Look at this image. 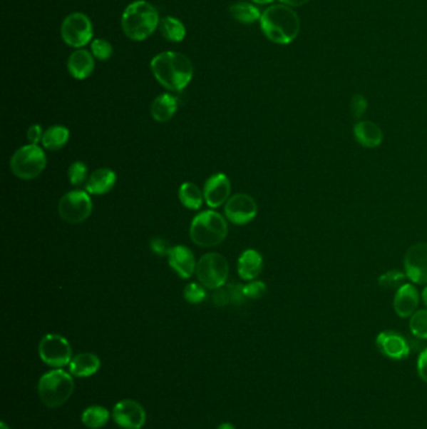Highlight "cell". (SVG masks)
<instances>
[{
    "label": "cell",
    "mask_w": 427,
    "mask_h": 429,
    "mask_svg": "<svg viewBox=\"0 0 427 429\" xmlns=\"http://www.w3.org/2000/svg\"><path fill=\"white\" fill-rule=\"evenodd\" d=\"M350 108L354 118H362V116L367 111V99L362 94H355L351 99Z\"/></svg>",
    "instance_id": "35"
},
{
    "label": "cell",
    "mask_w": 427,
    "mask_h": 429,
    "mask_svg": "<svg viewBox=\"0 0 427 429\" xmlns=\"http://www.w3.org/2000/svg\"><path fill=\"white\" fill-rule=\"evenodd\" d=\"M376 345L382 355L392 360H403L411 352L406 338L396 331H381L376 338Z\"/></svg>",
    "instance_id": "14"
},
{
    "label": "cell",
    "mask_w": 427,
    "mask_h": 429,
    "mask_svg": "<svg viewBox=\"0 0 427 429\" xmlns=\"http://www.w3.org/2000/svg\"><path fill=\"white\" fill-rule=\"evenodd\" d=\"M170 266L182 279H190L197 270L193 253L185 246H175L168 255Z\"/></svg>",
    "instance_id": "17"
},
{
    "label": "cell",
    "mask_w": 427,
    "mask_h": 429,
    "mask_svg": "<svg viewBox=\"0 0 427 429\" xmlns=\"http://www.w3.org/2000/svg\"><path fill=\"white\" fill-rule=\"evenodd\" d=\"M216 290L217 291L215 293L213 300H215L217 306H225V304H227L231 300V296L227 293L226 290L221 289V288Z\"/></svg>",
    "instance_id": "39"
},
{
    "label": "cell",
    "mask_w": 427,
    "mask_h": 429,
    "mask_svg": "<svg viewBox=\"0 0 427 429\" xmlns=\"http://www.w3.org/2000/svg\"><path fill=\"white\" fill-rule=\"evenodd\" d=\"M74 382L71 374L61 368L46 373L38 383V393L48 408H59L71 398Z\"/></svg>",
    "instance_id": "5"
},
{
    "label": "cell",
    "mask_w": 427,
    "mask_h": 429,
    "mask_svg": "<svg viewBox=\"0 0 427 429\" xmlns=\"http://www.w3.org/2000/svg\"><path fill=\"white\" fill-rule=\"evenodd\" d=\"M46 166V155L36 145L24 146L16 150L11 160V172L21 180L36 178Z\"/></svg>",
    "instance_id": "6"
},
{
    "label": "cell",
    "mask_w": 427,
    "mask_h": 429,
    "mask_svg": "<svg viewBox=\"0 0 427 429\" xmlns=\"http://www.w3.org/2000/svg\"><path fill=\"white\" fill-rule=\"evenodd\" d=\"M206 289L202 285L192 283V284H188L185 286V299L190 304H200L203 300L206 299Z\"/></svg>",
    "instance_id": "32"
},
{
    "label": "cell",
    "mask_w": 427,
    "mask_h": 429,
    "mask_svg": "<svg viewBox=\"0 0 427 429\" xmlns=\"http://www.w3.org/2000/svg\"><path fill=\"white\" fill-rule=\"evenodd\" d=\"M94 69L92 54L86 49H78L68 59V71L76 79H86Z\"/></svg>",
    "instance_id": "21"
},
{
    "label": "cell",
    "mask_w": 427,
    "mask_h": 429,
    "mask_svg": "<svg viewBox=\"0 0 427 429\" xmlns=\"http://www.w3.org/2000/svg\"><path fill=\"white\" fill-rule=\"evenodd\" d=\"M93 205L88 192L71 191L61 198L58 205L59 216L68 223H84L92 213Z\"/></svg>",
    "instance_id": "8"
},
{
    "label": "cell",
    "mask_w": 427,
    "mask_h": 429,
    "mask_svg": "<svg viewBox=\"0 0 427 429\" xmlns=\"http://www.w3.org/2000/svg\"><path fill=\"white\" fill-rule=\"evenodd\" d=\"M406 274L398 270H390L379 278V285L384 290H398L406 284Z\"/></svg>",
    "instance_id": "29"
},
{
    "label": "cell",
    "mask_w": 427,
    "mask_h": 429,
    "mask_svg": "<svg viewBox=\"0 0 427 429\" xmlns=\"http://www.w3.org/2000/svg\"><path fill=\"white\" fill-rule=\"evenodd\" d=\"M420 295L412 284L402 285L393 298V311L400 318H411L417 311Z\"/></svg>",
    "instance_id": "16"
},
{
    "label": "cell",
    "mask_w": 427,
    "mask_h": 429,
    "mask_svg": "<svg viewBox=\"0 0 427 429\" xmlns=\"http://www.w3.org/2000/svg\"><path fill=\"white\" fill-rule=\"evenodd\" d=\"M43 130H41L39 124H33L31 127H29L28 130V140L31 142V145H38L41 140H43Z\"/></svg>",
    "instance_id": "38"
},
{
    "label": "cell",
    "mask_w": 427,
    "mask_h": 429,
    "mask_svg": "<svg viewBox=\"0 0 427 429\" xmlns=\"http://www.w3.org/2000/svg\"><path fill=\"white\" fill-rule=\"evenodd\" d=\"M178 197H180L182 205L187 207V208H190V210H198V208H201L203 198H205L203 192L198 188L197 185L192 183V182H185L180 187Z\"/></svg>",
    "instance_id": "25"
},
{
    "label": "cell",
    "mask_w": 427,
    "mask_h": 429,
    "mask_svg": "<svg viewBox=\"0 0 427 429\" xmlns=\"http://www.w3.org/2000/svg\"><path fill=\"white\" fill-rule=\"evenodd\" d=\"M39 357L49 367H66L72 362V348L62 335L48 334L39 343Z\"/></svg>",
    "instance_id": "9"
},
{
    "label": "cell",
    "mask_w": 427,
    "mask_h": 429,
    "mask_svg": "<svg viewBox=\"0 0 427 429\" xmlns=\"http://www.w3.org/2000/svg\"><path fill=\"white\" fill-rule=\"evenodd\" d=\"M117 182V175L110 168H98L94 171L86 185L91 195H106L113 188Z\"/></svg>",
    "instance_id": "19"
},
{
    "label": "cell",
    "mask_w": 427,
    "mask_h": 429,
    "mask_svg": "<svg viewBox=\"0 0 427 429\" xmlns=\"http://www.w3.org/2000/svg\"><path fill=\"white\" fill-rule=\"evenodd\" d=\"M150 69L155 79L165 89L180 92L188 86L193 77V66L185 54L163 52L150 62Z\"/></svg>",
    "instance_id": "1"
},
{
    "label": "cell",
    "mask_w": 427,
    "mask_h": 429,
    "mask_svg": "<svg viewBox=\"0 0 427 429\" xmlns=\"http://www.w3.org/2000/svg\"><path fill=\"white\" fill-rule=\"evenodd\" d=\"M198 280L208 289H220L226 284L230 274V266L226 258L221 253H206L197 264Z\"/></svg>",
    "instance_id": "7"
},
{
    "label": "cell",
    "mask_w": 427,
    "mask_h": 429,
    "mask_svg": "<svg viewBox=\"0 0 427 429\" xmlns=\"http://www.w3.org/2000/svg\"><path fill=\"white\" fill-rule=\"evenodd\" d=\"M257 203L253 197L246 193H237L230 197L225 206L226 218L235 225L251 223L257 215Z\"/></svg>",
    "instance_id": "11"
},
{
    "label": "cell",
    "mask_w": 427,
    "mask_h": 429,
    "mask_svg": "<svg viewBox=\"0 0 427 429\" xmlns=\"http://www.w3.org/2000/svg\"><path fill=\"white\" fill-rule=\"evenodd\" d=\"M101 368V360L96 354L92 353H82L72 359L69 364V372L74 377L87 378L92 377L98 372Z\"/></svg>",
    "instance_id": "22"
},
{
    "label": "cell",
    "mask_w": 427,
    "mask_h": 429,
    "mask_svg": "<svg viewBox=\"0 0 427 429\" xmlns=\"http://www.w3.org/2000/svg\"><path fill=\"white\" fill-rule=\"evenodd\" d=\"M231 195V181L225 173H216L205 183L203 196L208 206L216 208L226 203Z\"/></svg>",
    "instance_id": "15"
},
{
    "label": "cell",
    "mask_w": 427,
    "mask_h": 429,
    "mask_svg": "<svg viewBox=\"0 0 427 429\" xmlns=\"http://www.w3.org/2000/svg\"><path fill=\"white\" fill-rule=\"evenodd\" d=\"M267 288L263 281H251L243 286V295L249 299H259L266 294Z\"/></svg>",
    "instance_id": "34"
},
{
    "label": "cell",
    "mask_w": 427,
    "mask_h": 429,
    "mask_svg": "<svg viewBox=\"0 0 427 429\" xmlns=\"http://www.w3.org/2000/svg\"><path fill=\"white\" fill-rule=\"evenodd\" d=\"M62 36L68 46L74 48L84 47L93 36L91 19L83 13H72L62 24Z\"/></svg>",
    "instance_id": "10"
},
{
    "label": "cell",
    "mask_w": 427,
    "mask_h": 429,
    "mask_svg": "<svg viewBox=\"0 0 427 429\" xmlns=\"http://www.w3.org/2000/svg\"><path fill=\"white\" fill-rule=\"evenodd\" d=\"M259 21L264 36L277 44H289L294 41L301 28L297 13L284 4L267 8L263 11Z\"/></svg>",
    "instance_id": "2"
},
{
    "label": "cell",
    "mask_w": 427,
    "mask_h": 429,
    "mask_svg": "<svg viewBox=\"0 0 427 429\" xmlns=\"http://www.w3.org/2000/svg\"><path fill=\"white\" fill-rule=\"evenodd\" d=\"M158 24V11L145 0H137L129 4L122 16L124 33L133 41H145L153 34Z\"/></svg>",
    "instance_id": "3"
},
{
    "label": "cell",
    "mask_w": 427,
    "mask_h": 429,
    "mask_svg": "<svg viewBox=\"0 0 427 429\" xmlns=\"http://www.w3.org/2000/svg\"><path fill=\"white\" fill-rule=\"evenodd\" d=\"M230 13L237 21H241L243 24L254 23L258 19H261V16H262L256 6L249 3H245V1L232 6L230 8Z\"/></svg>",
    "instance_id": "28"
},
{
    "label": "cell",
    "mask_w": 427,
    "mask_h": 429,
    "mask_svg": "<svg viewBox=\"0 0 427 429\" xmlns=\"http://www.w3.org/2000/svg\"><path fill=\"white\" fill-rule=\"evenodd\" d=\"M150 248L152 250L155 251V253H158V255H170V251H172V248H170V243L168 241H165L163 238H153L152 241H150Z\"/></svg>",
    "instance_id": "36"
},
{
    "label": "cell",
    "mask_w": 427,
    "mask_h": 429,
    "mask_svg": "<svg viewBox=\"0 0 427 429\" xmlns=\"http://www.w3.org/2000/svg\"><path fill=\"white\" fill-rule=\"evenodd\" d=\"M217 429H236L235 428V425L231 423H222L221 425H218V428Z\"/></svg>",
    "instance_id": "41"
},
{
    "label": "cell",
    "mask_w": 427,
    "mask_h": 429,
    "mask_svg": "<svg viewBox=\"0 0 427 429\" xmlns=\"http://www.w3.org/2000/svg\"><path fill=\"white\" fill-rule=\"evenodd\" d=\"M252 1L257 4H269V3H272L273 0H252Z\"/></svg>",
    "instance_id": "43"
},
{
    "label": "cell",
    "mask_w": 427,
    "mask_h": 429,
    "mask_svg": "<svg viewBox=\"0 0 427 429\" xmlns=\"http://www.w3.org/2000/svg\"><path fill=\"white\" fill-rule=\"evenodd\" d=\"M263 259L261 253L256 250H246L245 253L240 256L237 270L238 275L243 280H254L262 271Z\"/></svg>",
    "instance_id": "20"
},
{
    "label": "cell",
    "mask_w": 427,
    "mask_h": 429,
    "mask_svg": "<svg viewBox=\"0 0 427 429\" xmlns=\"http://www.w3.org/2000/svg\"><path fill=\"white\" fill-rule=\"evenodd\" d=\"M354 137L362 147L376 148L384 141V132L381 127L372 121H360L354 127Z\"/></svg>",
    "instance_id": "18"
},
{
    "label": "cell",
    "mask_w": 427,
    "mask_h": 429,
    "mask_svg": "<svg viewBox=\"0 0 427 429\" xmlns=\"http://www.w3.org/2000/svg\"><path fill=\"white\" fill-rule=\"evenodd\" d=\"M410 330L417 339H427V309L417 311L410 318Z\"/></svg>",
    "instance_id": "30"
},
{
    "label": "cell",
    "mask_w": 427,
    "mask_h": 429,
    "mask_svg": "<svg viewBox=\"0 0 427 429\" xmlns=\"http://www.w3.org/2000/svg\"><path fill=\"white\" fill-rule=\"evenodd\" d=\"M160 34L165 36L167 41L178 43L185 39V28L182 21L173 16H167L160 21Z\"/></svg>",
    "instance_id": "27"
},
{
    "label": "cell",
    "mask_w": 427,
    "mask_h": 429,
    "mask_svg": "<svg viewBox=\"0 0 427 429\" xmlns=\"http://www.w3.org/2000/svg\"><path fill=\"white\" fill-rule=\"evenodd\" d=\"M177 107L178 101L175 96L170 94H160L150 106V113L157 122H167L175 116Z\"/></svg>",
    "instance_id": "23"
},
{
    "label": "cell",
    "mask_w": 427,
    "mask_h": 429,
    "mask_svg": "<svg viewBox=\"0 0 427 429\" xmlns=\"http://www.w3.org/2000/svg\"><path fill=\"white\" fill-rule=\"evenodd\" d=\"M228 233L226 220L216 211H203L193 218L190 236L197 246L213 248L225 241Z\"/></svg>",
    "instance_id": "4"
},
{
    "label": "cell",
    "mask_w": 427,
    "mask_h": 429,
    "mask_svg": "<svg viewBox=\"0 0 427 429\" xmlns=\"http://www.w3.org/2000/svg\"><path fill=\"white\" fill-rule=\"evenodd\" d=\"M405 274L415 284H427V243H417L407 250Z\"/></svg>",
    "instance_id": "12"
},
{
    "label": "cell",
    "mask_w": 427,
    "mask_h": 429,
    "mask_svg": "<svg viewBox=\"0 0 427 429\" xmlns=\"http://www.w3.org/2000/svg\"><path fill=\"white\" fill-rule=\"evenodd\" d=\"M1 429H9V428H8V427H6V423H1Z\"/></svg>",
    "instance_id": "44"
},
{
    "label": "cell",
    "mask_w": 427,
    "mask_h": 429,
    "mask_svg": "<svg viewBox=\"0 0 427 429\" xmlns=\"http://www.w3.org/2000/svg\"><path fill=\"white\" fill-rule=\"evenodd\" d=\"M112 415L114 422L123 429L143 428L147 418L145 408L132 399H124L115 404Z\"/></svg>",
    "instance_id": "13"
},
{
    "label": "cell",
    "mask_w": 427,
    "mask_h": 429,
    "mask_svg": "<svg viewBox=\"0 0 427 429\" xmlns=\"http://www.w3.org/2000/svg\"><path fill=\"white\" fill-rule=\"evenodd\" d=\"M92 53L94 57L98 58L101 61H107L112 56L113 48L109 41H104V39H96L92 41Z\"/></svg>",
    "instance_id": "33"
},
{
    "label": "cell",
    "mask_w": 427,
    "mask_h": 429,
    "mask_svg": "<svg viewBox=\"0 0 427 429\" xmlns=\"http://www.w3.org/2000/svg\"><path fill=\"white\" fill-rule=\"evenodd\" d=\"M109 410L101 405L88 407L82 414V422L87 428L99 429L108 423Z\"/></svg>",
    "instance_id": "26"
},
{
    "label": "cell",
    "mask_w": 427,
    "mask_h": 429,
    "mask_svg": "<svg viewBox=\"0 0 427 429\" xmlns=\"http://www.w3.org/2000/svg\"><path fill=\"white\" fill-rule=\"evenodd\" d=\"M284 6H302L307 4L309 0H279Z\"/></svg>",
    "instance_id": "40"
},
{
    "label": "cell",
    "mask_w": 427,
    "mask_h": 429,
    "mask_svg": "<svg viewBox=\"0 0 427 429\" xmlns=\"http://www.w3.org/2000/svg\"><path fill=\"white\" fill-rule=\"evenodd\" d=\"M422 301H423V304H425L427 308V286L423 289V291H422Z\"/></svg>",
    "instance_id": "42"
},
{
    "label": "cell",
    "mask_w": 427,
    "mask_h": 429,
    "mask_svg": "<svg viewBox=\"0 0 427 429\" xmlns=\"http://www.w3.org/2000/svg\"><path fill=\"white\" fill-rule=\"evenodd\" d=\"M417 374L423 382L427 383V348L422 350L417 359Z\"/></svg>",
    "instance_id": "37"
},
{
    "label": "cell",
    "mask_w": 427,
    "mask_h": 429,
    "mask_svg": "<svg viewBox=\"0 0 427 429\" xmlns=\"http://www.w3.org/2000/svg\"><path fill=\"white\" fill-rule=\"evenodd\" d=\"M87 166L82 161H76L68 170V177L73 186H81L87 180Z\"/></svg>",
    "instance_id": "31"
},
{
    "label": "cell",
    "mask_w": 427,
    "mask_h": 429,
    "mask_svg": "<svg viewBox=\"0 0 427 429\" xmlns=\"http://www.w3.org/2000/svg\"><path fill=\"white\" fill-rule=\"evenodd\" d=\"M68 141H69V130L63 126H54L46 131L41 143L46 150L58 151L67 145Z\"/></svg>",
    "instance_id": "24"
}]
</instances>
